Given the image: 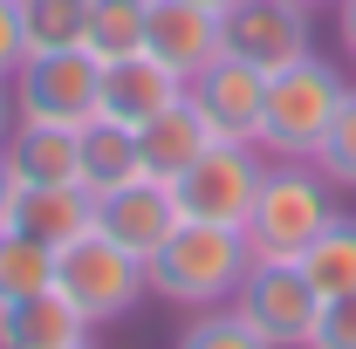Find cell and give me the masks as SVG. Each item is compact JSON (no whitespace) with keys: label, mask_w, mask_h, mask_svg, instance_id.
<instances>
[{"label":"cell","mask_w":356,"mask_h":349,"mask_svg":"<svg viewBox=\"0 0 356 349\" xmlns=\"http://www.w3.org/2000/svg\"><path fill=\"white\" fill-rule=\"evenodd\" d=\"M144 48L192 83V76L220 55V14H213V7H192V0H151V14H144Z\"/></svg>","instance_id":"obj_12"},{"label":"cell","mask_w":356,"mask_h":349,"mask_svg":"<svg viewBox=\"0 0 356 349\" xmlns=\"http://www.w3.org/2000/svg\"><path fill=\"white\" fill-rule=\"evenodd\" d=\"M21 35H28V55L83 48V0H21Z\"/></svg>","instance_id":"obj_21"},{"label":"cell","mask_w":356,"mask_h":349,"mask_svg":"<svg viewBox=\"0 0 356 349\" xmlns=\"http://www.w3.org/2000/svg\"><path fill=\"white\" fill-rule=\"evenodd\" d=\"M192 7H213V14H226V7H233V0H192Z\"/></svg>","instance_id":"obj_29"},{"label":"cell","mask_w":356,"mask_h":349,"mask_svg":"<svg viewBox=\"0 0 356 349\" xmlns=\"http://www.w3.org/2000/svg\"><path fill=\"white\" fill-rule=\"evenodd\" d=\"M7 226L35 233L42 247H62V240H76V233L96 226V199H89V185H14Z\"/></svg>","instance_id":"obj_14"},{"label":"cell","mask_w":356,"mask_h":349,"mask_svg":"<svg viewBox=\"0 0 356 349\" xmlns=\"http://www.w3.org/2000/svg\"><path fill=\"white\" fill-rule=\"evenodd\" d=\"M7 131H14V96H7V83H0V144H7Z\"/></svg>","instance_id":"obj_27"},{"label":"cell","mask_w":356,"mask_h":349,"mask_svg":"<svg viewBox=\"0 0 356 349\" xmlns=\"http://www.w3.org/2000/svg\"><path fill=\"white\" fill-rule=\"evenodd\" d=\"M206 144H213V124L192 110V96H178L172 110H158L151 124H137V165H144V178L172 185Z\"/></svg>","instance_id":"obj_16"},{"label":"cell","mask_w":356,"mask_h":349,"mask_svg":"<svg viewBox=\"0 0 356 349\" xmlns=\"http://www.w3.org/2000/svg\"><path fill=\"white\" fill-rule=\"evenodd\" d=\"M309 7L295 0H233L220 14V55H240L254 69H288L295 55H309Z\"/></svg>","instance_id":"obj_8"},{"label":"cell","mask_w":356,"mask_h":349,"mask_svg":"<svg viewBox=\"0 0 356 349\" xmlns=\"http://www.w3.org/2000/svg\"><path fill=\"white\" fill-rule=\"evenodd\" d=\"M151 295H165L178 308H226L233 302V288L247 281V240H240V226H206V219H178L172 240L151 254Z\"/></svg>","instance_id":"obj_2"},{"label":"cell","mask_w":356,"mask_h":349,"mask_svg":"<svg viewBox=\"0 0 356 349\" xmlns=\"http://www.w3.org/2000/svg\"><path fill=\"white\" fill-rule=\"evenodd\" d=\"M315 172L329 178L336 192H356V89H350V103L336 110V124H329V137H322V151H315Z\"/></svg>","instance_id":"obj_23"},{"label":"cell","mask_w":356,"mask_h":349,"mask_svg":"<svg viewBox=\"0 0 356 349\" xmlns=\"http://www.w3.org/2000/svg\"><path fill=\"white\" fill-rule=\"evenodd\" d=\"M329 219H336V185L309 158H274L261 192H254V213L240 226V240H247L254 261H302Z\"/></svg>","instance_id":"obj_1"},{"label":"cell","mask_w":356,"mask_h":349,"mask_svg":"<svg viewBox=\"0 0 356 349\" xmlns=\"http://www.w3.org/2000/svg\"><path fill=\"white\" fill-rule=\"evenodd\" d=\"M336 35H343V55L356 62V0H336Z\"/></svg>","instance_id":"obj_26"},{"label":"cell","mask_w":356,"mask_h":349,"mask_svg":"<svg viewBox=\"0 0 356 349\" xmlns=\"http://www.w3.org/2000/svg\"><path fill=\"white\" fill-rule=\"evenodd\" d=\"M7 199H14V178H7V165H0V226H7Z\"/></svg>","instance_id":"obj_28"},{"label":"cell","mask_w":356,"mask_h":349,"mask_svg":"<svg viewBox=\"0 0 356 349\" xmlns=\"http://www.w3.org/2000/svg\"><path fill=\"white\" fill-rule=\"evenodd\" d=\"M261 144H233V137H213L185 172L172 178L178 219H206V226H247L254 213V192H261Z\"/></svg>","instance_id":"obj_5"},{"label":"cell","mask_w":356,"mask_h":349,"mask_svg":"<svg viewBox=\"0 0 356 349\" xmlns=\"http://www.w3.org/2000/svg\"><path fill=\"white\" fill-rule=\"evenodd\" d=\"M295 7H336V0H295Z\"/></svg>","instance_id":"obj_30"},{"label":"cell","mask_w":356,"mask_h":349,"mask_svg":"<svg viewBox=\"0 0 356 349\" xmlns=\"http://www.w3.org/2000/svg\"><path fill=\"white\" fill-rule=\"evenodd\" d=\"M69 343H89V322L55 281L0 302V349H69Z\"/></svg>","instance_id":"obj_13"},{"label":"cell","mask_w":356,"mask_h":349,"mask_svg":"<svg viewBox=\"0 0 356 349\" xmlns=\"http://www.w3.org/2000/svg\"><path fill=\"white\" fill-rule=\"evenodd\" d=\"M76 172H83L89 199L110 192V185L144 178V165H137V131H131V124H117V117H89L83 131H76Z\"/></svg>","instance_id":"obj_17"},{"label":"cell","mask_w":356,"mask_h":349,"mask_svg":"<svg viewBox=\"0 0 356 349\" xmlns=\"http://www.w3.org/2000/svg\"><path fill=\"white\" fill-rule=\"evenodd\" d=\"M350 103V83H343V69L336 62H322V55H295L288 69H274L267 76V103H261V151L267 158H309L322 151V137L336 124V110Z\"/></svg>","instance_id":"obj_3"},{"label":"cell","mask_w":356,"mask_h":349,"mask_svg":"<svg viewBox=\"0 0 356 349\" xmlns=\"http://www.w3.org/2000/svg\"><path fill=\"white\" fill-rule=\"evenodd\" d=\"M144 14L151 0H83V48L96 62H117L144 48Z\"/></svg>","instance_id":"obj_18"},{"label":"cell","mask_w":356,"mask_h":349,"mask_svg":"<svg viewBox=\"0 0 356 349\" xmlns=\"http://www.w3.org/2000/svg\"><path fill=\"white\" fill-rule=\"evenodd\" d=\"M178 96H185V76L165 69L151 48H137V55H117V62H103V83H96V117H117V124H151L158 110H172Z\"/></svg>","instance_id":"obj_11"},{"label":"cell","mask_w":356,"mask_h":349,"mask_svg":"<svg viewBox=\"0 0 356 349\" xmlns=\"http://www.w3.org/2000/svg\"><path fill=\"white\" fill-rule=\"evenodd\" d=\"M309 349H356V295H329L309 329Z\"/></svg>","instance_id":"obj_24"},{"label":"cell","mask_w":356,"mask_h":349,"mask_svg":"<svg viewBox=\"0 0 356 349\" xmlns=\"http://www.w3.org/2000/svg\"><path fill=\"white\" fill-rule=\"evenodd\" d=\"M96 226L117 247H131L137 261H151L178 226V199H172V185H158V178H131V185L96 192Z\"/></svg>","instance_id":"obj_10"},{"label":"cell","mask_w":356,"mask_h":349,"mask_svg":"<svg viewBox=\"0 0 356 349\" xmlns=\"http://www.w3.org/2000/svg\"><path fill=\"white\" fill-rule=\"evenodd\" d=\"M28 62V35H21V0H0V83Z\"/></svg>","instance_id":"obj_25"},{"label":"cell","mask_w":356,"mask_h":349,"mask_svg":"<svg viewBox=\"0 0 356 349\" xmlns=\"http://www.w3.org/2000/svg\"><path fill=\"white\" fill-rule=\"evenodd\" d=\"M295 267L315 281V295H322V302H329V295H356V219L336 213L322 233H315V247H309Z\"/></svg>","instance_id":"obj_19"},{"label":"cell","mask_w":356,"mask_h":349,"mask_svg":"<svg viewBox=\"0 0 356 349\" xmlns=\"http://www.w3.org/2000/svg\"><path fill=\"white\" fill-rule=\"evenodd\" d=\"M48 281H55V247H42V240L21 233V226H0V302L35 295Z\"/></svg>","instance_id":"obj_20"},{"label":"cell","mask_w":356,"mask_h":349,"mask_svg":"<svg viewBox=\"0 0 356 349\" xmlns=\"http://www.w3.org/2000/svg\"><path fill=\"white\" fill-rule=\"evenodd\" d=\"M69 349H96V343H69Z\"/></svg>","instance_id":"obj_31"},{"label":"cell","mask_w":356,"mask_h":349,"mask_svg":"<svg viewBox=\"0 0 356 349\" xmlns=\"http://www.w3.org/2000/svg\"><path fill=\"white\" fill-rule=\"evenodd\" d=\"M55 288L76 302V315H83L89 329H103V322H124L144 302L151 267L137 261L131 247H117L103 226H89V233H76V240L55 247Z\"/></svg>","instance_id":"obj_4"},{"label":"cell","mask_w":356,"mask_h":349,"mask_svg":"<svg viewBox=\"0 0 356 349\" xmlns=\"http://www.w3.org/2000/svg\"><path fill=\"white\" fill-rule=\"evenodd\" d=\"M96 83H103V62L89 48H62V55H28L7 76V96H14L21 124H69V131H83L96 117Z\"/></svg>","instance_id":"obj_6"},{"label":"cell","mask_w":356,"mask_h":349,"mask_svg":"<svg viewBox=\"0 0 356 349\" xmlns=\"http://www.w3.org/2000/svg\"><path fill=\"white\" fill-rule=\"evenodd\" d=\"M192 110L213 124V137H233V144H261V103H267V69L240 62V55H213L192 83Z\"/></svg>","instance_id":"obj_9"},{"label":"cell","mask_w":356,"mask_h":349,"mask_svg":"<svg viewBox=\"0 0 356 349\" xmlns=\"http://www.w3.org/2000/svg\"><path fill=\"white\" fill-rule=\"evenodd\" d=\"M0 165L14 185H83L76 172V131L69 124H21L14 117V131L0 144Z\"/></svg>","instance_id":"obj_15"},{"label":"cell","mask_w":356,"mask_h":349,"mask_svg":"<svg viewBox=\"0 0 356 349\" xmlns=\"http://www.w3.org/2000/svg\"><path fill=\"white\" fill-rule=\"evenodd\" d=\"M233 315H240L254 336H267L274 349H309L322 295H315V281L295 261H254L247 281L233 288Z\"/></svg>","instance_id":"obj_7"},{"label":"cell","mask_w":356,"mask_h":349,"mask_svg":"<svg viewBox=\"0 0 356 349\" xmlns=\"http://www.w3.org/2000/svg\"><path fill=\"white\" fill-rule=\"evenodd\" d=\"M172 349H274V343L254 336V329L233 315V302H226V308H192V322L178 329Z\"/></svg>","instance_id":"obj_22"}]
</instances>
